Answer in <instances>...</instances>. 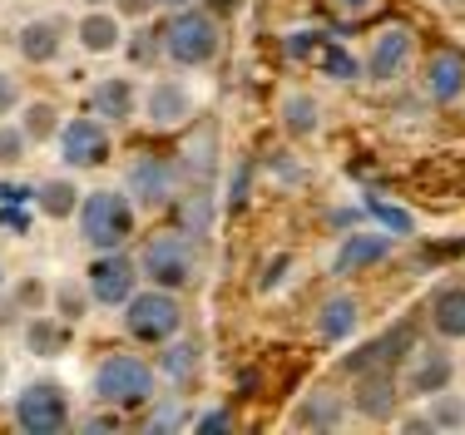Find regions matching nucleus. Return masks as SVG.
Masks as SVG:
<instances>
[{"mask_svg":"<svg viewBox=\"0 0 465 435\" xmlns=\"http://www.w3.org/2000/svg\"><path fill=\"white\" fill-rule=\"evenodd\" d=\"M208 5H213L218 15H228V10H238V0H208Z\"/></svg>","mask_w":465,"mask_h":435,"instance_id":"nucleus-33","label":"nucleus"},{"mask_svg":"<svg viewBox=\"0 0 465 435\" xmlns=\"http://www.w3.org/2000/svg\"><path fill=\"white\" fill-rule=\"evenodd\" d=\"M109 143H104V129L90 124V119H74L70 129H64V159L70 163H104Z\"/></svg>","mask_w":465,"mask_h":435,"instance_id":"nucleus-10","label":"nucleus"},{"mask_svg":"<svg viewBox=\"0 0 465 435\" xmlns=\"http://www.w3.org/2000/svg\"><path fill=\"white\" fill-rule=\"evenodd\" d=\"M436 420H440V426H460V406H456V400H446V406L436 410Z\"/></svg>","mask_w":465,"mask_h":435,"instance_id":"nucleus-30","label":"nucleus"},{"mask_svg":"<svg viewBox=\"0 0 465 435\" xmlns=\"http://www.w3.org/2000/svg\"><path fill=\"white\" fill-rule=\"evenodd\" d=\"M351 327H357V302H351V297H331V302H322V311H317V331H322L327 341L351 337Z\"/></svg>","mask_w":465,"mask_h":435,"instance_id":"nucleus-11","label":"nucleus"},{"mask_svg":"<svg viewBox=\"0 0 465 435\" xmlns=\"http://www.w3.org/2000/svg\"><path fill=\"white\" fill-rule=\"evenodd\" d=\"M386 248H391L386 238H347L337 252V272H357V267H367V262H381Z\"/></svg>","mask_w":465,"mask_h":435,"instance_id":"nucleus-13","label":"nucleus"},{"mask_svg":"<svg viewBox=\"0 0 465 435\" xmlns=\"http://www.w3.org/2000/svg\"><path fill=\"white\" fill-rule=\"evenodd\" d=\"M143 267H149V277L159 287L193 282V258H188V248L179 238H153L149 248H143Z\"/></svg>","mask_w":465,"mask_h":435,"instance_id":"nucleus-6","label":"nucleus"},{"mask_svg":"<svg viewBox=\"0 0 465 435\" xmlns=\"http://www.w3.org/2000/svg\"><path fill=\"white\" fill-rule=\"evenodd\" d=\"M357 406L367 410V416L386 420V416L396 410V391H391V381H386V376H376V381H367V386H361V396H357Z\"/></svg>","mask_w":465,"mask_h":435,"instance_id":"nucleus-17","label":"nucleus"},{"mask_svg":"<svg viewBox=\"0 0 465 435\" xmlns=\"http://www.w3.org/2000/svg\"><path fill=\"white\" fill-rule=\"evenodd\" d=\"M20 159V133L0 129V163H15Z\"/></svg>","mask_w":465,"mask_h":435,"instance_id":"nucleus-26","label":"nucleus"},{"mask_svg":"<svg viewBox=\"0 0 465 435\" xmlns=\"http://www.w3.org/2000/svg\"><path fill=\"white\" fill-rule=\"evenodd\" d=\"M446 381H450V361L440 351H430L426 361H420V371H416V396H436Z\"/></svg>","mask_w":465,"mask_h":435,"instance_id":"nucleus-20","label":"nucleus"},{"mask_svg":"<svg viewBox=\"0 0 465 435\" xmlns=\"http://www.w3.org/2000/svg\"><path fill=\"white\" fill-rule=\"evenodd\" d=\"M169 5H179V0H169Z\"/></svg>","mask_w":465,"mask_h":435,"instance_id":"nucleus-35","label":"nucleus"},{"mask_svg":"<svg viewBox=\"0 0 465 435\" xmlns=\"http://www.w3.org/2000/svg\"><path fill=\"white\" fill-rule=\"evenodd\" d=\"M430 317H436V327L446 337H465V292H440Z\"/></svg>","mask_w":465,"mask_h":435,"instance_id":"nucleus-16","label":"nucleus"},{"mask_svg":"<svg viewBox=\"0 0 465 435\" xmlns=\"http://www.w3.org/2000/svg\"><path fill=\"white\" fill-rule=\"evenodd\" d=\"M188 114V94L179 84H153L149 94V119L153 124H179V119Z\"/></svg>","mask_w":465,"mask_h":435,"instance_id":"nucleus-14","label":"nucleus"},{"mask_svg":"<svg viewBox=\"0 0 465 435\" xmlns=\"http://www.w3.org/2000/svg\"><path fill=\"white\" fill-rule=\"evenodd\" d=\"M129 228H134V213H129V203L119 193H90L84 198V238H90L94 248H119V242L129 238Z\"/></svg>","mask_w":465,"mask_h":435,"instance_id":"nucleus-1","label":"nucleus"},{"mask_svg":"<svg viewBox=\"0 0 465 435\" xmlns=\"http://www.w3.org/2000/svg\"><path fill=\"white\" fill-rule=\"evenodd\" d=\"M90 287H94V297L99 302H124L129 292H134V267H129L124 258H104V262H94V272H90Z\"/></svg>","mask_w":465,"mask_h":435,"instance_id":"nucleus-8","label":"nucleus"},{"mask_svg":"<svg viewBox=\"0 0 465 435\" xmlns=\"http://www.w3.org/2000/svg\"><path fill=\"white\" fill-rule=\"evenodd\" d=\"M331 416H337L331 406H307V410H302V420H312V426H327Z\"/></svg>","mask_w":465,"mask_h":435,"instance_id":"nucleus-29","label":"nucleus"},{"mask_svg":"<svg viewBox=\"0 0 465 435\" xmlns=\"http://www.w3.org/2000/svg\"><path fill=\"white\" fill-rule=\"evenodd\" d=\"M331 5H337L341 15H351V20H357V15H367V10L376 5V0H331Z\"/></svg>","mask_w":465,"mask_h":435,"instance_id":"nucleus-28","label":"nucleus"},{"mask_svg":"<svg viewBox=\"0 0 465 435\" xmlns=\"http://www.w3.org/2000/svg\"><path fill=\"white\" fill-rule=\"evenodd\" d=\"M218 50V30L208 15H179L169 25V54L179 64H208Z\"/></svg>","mask_w":465,"mask_h":435,"instance_id":"nucleus-4","label":"nucleus"},{"mask_svg":"<svg viewBox=\"0 0 465 435\" xmlns=\"http://www.w3.org/2000/svg\"><path fill=\"white\" fill-rule=\"evenodd\" d=\"M50 129H54V109L50 104H30L25 109V133L30 139H45Z\"/></svg>","mask_w":465,"mask_h":435,"instance_id":"nucleus-25","label":"nucleus"},{"mask_svg":"<svg viewBox=\"0 0 465 435\" xmlns=\"http://www.w3.org/2000/svg\"><path fill=\"white\" fill-rule=\"evenodd\" d=\"M40 208H45L50 218L74 213V188L70 183H45V188H40Z\"/></svg>","mask_w":465,"mask_h":435,"instance_id":"nucleus-21","label":"nucleus"},{"mask_svg":"<svg viewBox=\"0 0 465 435\" xmlns=\"http://www.w3.org/2000/svg\"><path fill=\"white\" fill-rule=\"evenodd\" d=\"M149 386H153L149 366L134 361V356H109V361L99 366V376H94V391L104 400H119V406H139V400H149Z\"/></svg>","mask_w":465,"mask_h":435,"instance_id":"nucleus-2","label":"nucleus"},{"mask_svg":"<svg viewBox=\"0 0 465 435\" xmlns=\"http://www.w3.org/2000/svg\"><path fill=\"white\" fill-rule=\"evenodd\" d=\"M406 50H411V30H386L381 40H376V54H371V74H391V70H401V60H406Z\"/></svg>","mask_w":465,"mask_h":435,"instance_id":"nucleus-12","label":"nucleus"},{"mask_svg":"<svg viewBox=\"0 0 465 435\" xmlns=\"http://www.w3.org/2000/svg\"><path fill=\"white\" fill-rule=\"evenodd\" d=\"M10 104H15V89H10V80L0 74V109H10Z\"/></svg>","mask_w":465,"mask_h":435,"instance_id":"nucleus-32","label":"nucleus"},{"mask_svg":"<svg viewBox=\"0 0 465 435\" xmlns=\"http://www.w3.org/2000/svg\"><path fill=\"white\" fill-rule=\"evenodd\" d=\"M322 64L337 80H357V60H351L347 50H337V44H322Z\"/></svg>","mask_w":465,"mask_h":435,"instance_id":"nucleus-24","label":"nucleus"},{"mask_svg":"<svg viewBox=\"0 0 465 435\" xmlns=\"http://www.w3.org/2000/svg\"><path fill=\"white\" fill-rule=\"evenodd\" d=\"M15 420H20V430H30V435H54L64 426V396L54 391V386H30V391L15 400Z\"/></svg>","mask_w":465,"mask_h":435,"instance_id":"nucleus-5","label":"nucleus"},{"mask_svg":"<svg viewBox=\"0 0 465 435\" xmlns=\"http://www.w3.org/2000/svg\"><path fill=\"white\" fill-rule=\"evenodd\" d=\"M60 307H64V317H80V297L74 292H60Z\"/></svg>","mask_w":465,"mask_h":435,"instance_id":"nucleus-31","label":"nucleus"},{"mask_svg":"<svg viewBox=\"0 0 465 435\" xmlns=\"http://www.w3.org/2000/svg\"><path fill=\"white\" fill-rule=\"evenodd\" d=\"M129 188H134V198H143V203H169L173 198V173H169V163H159V159H139L134 163V173H129Z\"/></svg>","mask_w":465,"mask_h":435,"instance_id":"nucleus-9","label":"nucleus"},{"mask_svg":"<svg viewBox=\"0 0 465 435\" xmlns=\"http://www.w3.org/2000/svg\"><path fill=\"white\" fill-rule=\"evenodd\" d=\"M124 10H143V0H124Z\"/></svg>","mask_w":465,"mask_h":435,"instance_id":"nucleus-34","label":"nucleus"},{"mask_svg":"<svg viewBox=\"0 0 465 435\" xmlns=\"http://www.w3.org/2000/svg\"><path fill=\"white\" fill-rule=\"evenodd\" d=\"M465 89V60L456 50H440V54H430V64H426V94L430 99H456Z\"/></svg>","mask_w":465,"mask_h":435,"instance_id":"nucleus-7","label":"nucleus"},{"mask_svg":"<svg viewBox=\"0 0 465 435\" xmlns=\"http://www.w3.org/2000/svg\"><path fill=\"white\" fill-rule=\"evenodd\" d=\"M371 208H376V213H381L386 222H391V228H396V232H406V228H411V218H406V213H401V208H386V203H371Z\"/></svg>","mask_w":465,"mask_h":435,"instance_id":"nucleus-27","label":"nucleus"},{"mask_svg":"<svg viewBox=\"0 0 465 435\" xmlns=\"http://www.w3.org/2000/svg\"><path fill=\"white\" fill-rule=\"evenodd\" d=\"M179 302L163 292H143L129 302V331H134L139 341H169L173 331H179Z\"/></svg>","mask_w":465,"mask_h":435,"instance_id":"nucleus-3","label":"nucleus"},{"mask_svg":"<svg viewBox=\"0 0 465 435\" xmlns=\"http://www.w3.org/2000/svg\"><path fill=\"white\" fill-rule=\"evenodd\" d=\"M198 366V351L193 347H173L169 356H163V371L173 376V381H188V371Z\"/></svg>","mask_w":465,"mask_h":435,"instance_id":"nucleus-23","label":"nucleus"},{"mask_svg":"<svg viewBox=\"0 0 465 435\" xmlns=\"http://www.w3.org/2000/svg\"><path fill=\"white\" fill-rule=\"evenodd\" d=\"M20 50H25V60H50L54 50H60V35H54V25H25L20 30Z\"/></svg>","mask_w":465,"mask_h":435,"instance_id":"nucleus-19","label":"nucleus"},{"mask_svg":"<svg viewBox=\"0 0 465 435\" xmlns=\"http://www.w3.org/2000/svg\"><path fill=\"white\" fill-rule=\"evenodd\" d=\"M282 114H287V129H292V133H312L317 129V104H312V99H302V94L287 99Z\"/></svg>","mask_w":465,"mask_h":435,"instance_id":"nucleus-22","label":"nucleus"},{"mask_svg":"<svg viewBox=\"0 0 465 435\" xmlns=\"http://www.w3.org/2000/svg\"><path fill=\"white\" fill-rule=\"evenodd\" d=\"M80 40H84V50H94V54L114 50V44H119V25H114V15H90V20L80 25Z\"/></svg>","mask_w":465,"mask_h":435,"instance_id":"nucleus-18","label":"nucleus"},{"mask_svg":"<svg viewBox=\"0 0 465 435\" xmlns=\"http://www.w3.org/2000/svg\"><path fill=\"white\" fill-rule=\"evenodd\" d=\"M94 109L104 119H129V109H134V94H129L124 80H104L94 89Z\"/></svg>","mask_w":465,"mask_h":435,"instance_id":"nucleus-15","label":"nucleus"}]
</instances>
